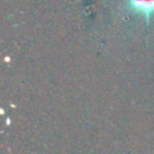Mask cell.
Returning <instances> with one entry per match:
<instances>
[{
  "label": "cell",
  "mask_w": 154,
  "mask_h": 154,
  "mask_svg": "<svg viewBox=\"0 0 154 154\" xmlns=\"http://www.w3.org/2000/svg\"><path fill=\"white\" fill-rule=\"evenodd\" d=\"M128 5L134 12L144 17L147 23L154 16V0H128Z\"/></svg>",
  "instance_id": "6da1fadb"
}]
</instances>
